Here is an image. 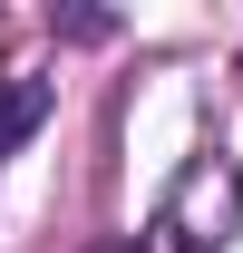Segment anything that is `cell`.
I'll return each mask as SVG.
<instances>
[{"instance_id":"1","label":"cell","mask_w":243,"mask_h":253,"mask_svg":"<svg viewBox=\"0 0 243 253\" xmlns=\"http://www.w3.org/2000/svg\"><path fill=\"white\" fill-rule=\"evenodd\" d=\"M49 117V78H20V68H0V156H20Z\"/></svg>"},{"instance_id":"2","label":"cell","mask_w":243,"mask_h":253,"mask_svg":"<svg viewBox=\"0 0 243 253\" xmlns=\"http://www.w3.org/2000/svg\"><path fill=\"white\" fill-rule=\"evenodd\" d=\"M107 253H136V244H107Z\"/></svg>"}]
</instances>
